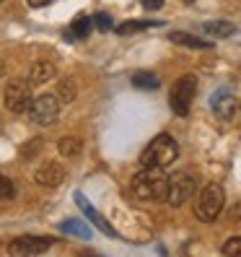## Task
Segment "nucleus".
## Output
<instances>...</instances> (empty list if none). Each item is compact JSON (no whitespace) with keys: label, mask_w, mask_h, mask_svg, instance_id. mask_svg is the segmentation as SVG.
Here are the masks:
<instances>
[{"label":"nucleus","mask_w":241,"mask_h":257,"mask_svg":"<svg viewBox=\"0 0 241 257\" xmlns=\"http://www.w3.org/2000/svg\"><path fill=\"white\" fill-rule=\"evenodd\" d=\"M166 185L169 177L163 174V169L156 166H143V172H138L130 182V190L138 200H163L166 198Z\"/></svg>","instance_id":"nucleus-1"},{"label":"nucleus","mask_w":241,"mask_h":257,"mask_svg":"<svg viewBox=\"0 0 241 257\" xmlns=\"http://www.w3.org/2000/svg\"><path fill=\"white\" fill-rule=\"evenodd\" d=\"M179 156V148H176V141L171 138V135L161 133L156 135L153 141L148 143V148L140 154V164L143 166H156V169H166V166H171Z\"/></svg>","instance_id":"nucleus-2"},{"label":"nucleus","mask_w":241,"mask_h":257,"mask_svg":"<svg viewBox=\"0 0 241 257\" xmlns=\"http://www.w3.org/2000/svg\"><path fill=\"white\" fill-rule=\"evenodd\" d=\"M225 205V192L220 185H205L202 192L197 195V203H194V216H197L200 221H215L220 216V210Z\"/></svg>","instance_id":"nucleus-3"},{"label":"nucleus","mask_w":241,"mask_h":257,"mask_svg":"<svg viewBox=\"0 0 241 257\" xmlns=\"http://www.w3.org/2000/svg\"><path fill=\"white\" fill-rule=\"evenodd\" d=\"M194 91H197V78H194V75H182V78H179V81L171 86L169 107L174 109V114H179V117L189 114V107H192Z\"/></svg>","instance_id":"nucleus-4"},{"label":"nucleus","mask_w":241,"mask_h":257,"mask_svg":"<svg viewBox=\"0 0 241 257\" xmlns=\"http://www.w3.org/2000/svg\"><path fill=\"white\" fill-rule=\"evenodd\" d=\"M194 190H197V182H194V177L192 174H187V172H176V174H171L169 177V185H166V200L169 205H184L192 195H194Z\"/></svg>","instance_id":"nucleus-5"},{"label":"nucleus","mask_w":241,"mask_h":257,"mask_svg":"<svg viewBox=\"0 0 241 257\" xmlns=\"http://www.w3.org/2000/svg\"><path fill=\"white\" fill-rule=\"evenodd\" d=\"M3 99H6V109H8V112H13V114L29 112V107H32V99H34V96H32V83L21 81V78L11 81V83L6 86Z\"/></svg>","instance_id":"nucleus-6"},{"label":"nucleus","mask_w":241,"mask_h":257,"mask_svg":"<svg viewBox=\"0 0 241 257\" xmlns=\"http://www.w3.org/2000/svg\"><path fill=\"white\" fill-rule=\"evenodd\" d=\"M29 114L37 125H52L60 117V99L52 94H42L37 99H32V107H29Z\"/></svg>","instance_id":"nucleus-7"},{"label":"nucleus","mask_w":241,"mask_h":257,"mask_svg":"<svg viewBox=\"0 0 241 257\" xmlns=\"http://www.w3.org/2000/svg\"><path fill=\"white\" fill-rule=\"evenodd\" d=\"M50 249V239L47 236H19L8 244L11 257H39L42 252Z\"/></svg>","instance_id":"nucleus-8"},{"label":"nucleus","mask_w":241,"mask_h":257,"mask_svg":"<svg viewBox=\"0 0 241 257\" xmlns=\"http://www.w3.org/2000/svg\"><path fill=\"white\" fill-rule=\"evenodd\" d=\"M236 96H233V91L231 88H218V91L213 94V99H210V109L215 112V117L218 119H231L233 114H236Z\"/></svg>","instance_id":"nucleus-9"},{"label":"nucleus","mask_w":241,"mask_h":257,"mask_svg":"<svg viewBox=\"0 0 241 257\" xmlns=\"http://www.w3.org/2000/svg\"><path fill=\"white\" fill-rule=\"evenodd\" d=\"M65 177H68L65 166L57 164V161H44L39 169L34 172V179L39 185H44V187H60L65 182Z\"/></svg>","instance_id":"nucleus-10"},{"label":"nucleus","mask_w":241,"mask_h":257,"mask_svg":"<svg viewBox=\"0 0 241 257\" xmlns=\"http://www.w3.org/2000/svg\"><path fill=\"white\" fill-rule=\"evenodd\" d=\"M75 200H78V205H81V210H83V213H86L88 218H91V223L96 226V229H101V231H104V234H107V236H114V229H112V226H109L107 221H104V218H101V216L96 213V210H94L91 205H88V200L83 198V195H81V192H78V195H75Z\"/></svg>","instance_id":"nucleus-11"},{"label":"nucleus","mask_w":241,"mask_h":257,"mask_svg":"<svg viewBox=\"0 0 241 257\" xmlns=\"http://www.w3.org/2000/svg\"><path fill=\"white\" fill-rule=\"evenodd\" d=\"M174 44H182V47H189V50H210L213 44L205 42V39H197V37H192V34H184V32H171L169 37Z\"/></svg>","instance_id":"nucleus-12"},{"label":"nucleus","mask_w":241,"mask_h":257,"mask_svg":"<svg viewBox=\"0 0 241 257\" xmlns=\"http://www.w3.org/2000/svg\"><path fill=\"white\" fill-rule=\"evenodd\" d=\"M202 32L205 34H210V37H233L236 34V24H231V21H207V24H202Z\"/></svg>","instance_id":"nucleus-13"},{"label":"nucleus","mask_w":241,"mask_h":257,"mask_svg":"<svg viewBox=\"0 0 241 257\" xmlns=\"http://www.w3.org/2000/svg\"><path fill=\"white\" fill-rule=\"evenodd\" d=\"M55 65L52 63H34L32 65V73H29V78H32V83H47L55 78Z\"/></svg>","instance_id":"nucleus-14"},{"label":"nucleus","mask_w":241,"mask_h":257,"mask_svg":"<svg viewBox=\"0 0 241 257\" xmlns=\"http://www.w3.org/2000/svg\"><path fill=\"white\" fill-rule=\"evenodd\" d=\"M57 148H60V154H63V156L75 159V156H81L83 143H81V138H73V135H68V138H60Z\"/></svg>","instance_id":"nucleus-15"},{"label":"nucleus","mask_w":241,"mask_h":257,"mask_svg":"<svg viewBox=\"0 0 241 257\" xmlns=\"http://www.w3.org/2000/svg\"><path fill=\"white\" fill-rule=\"evenodd\" d=\"M132 83L138 86V88H158V86H161L158 75H156V73H148V70L135 73V75H132Z\"/></svg>","instance_id":"nucleus-16"},{"label":"nucleus","mask_w":241,"mask_h":257,"mask_svg":"<svg viewBox=\"0 0 241 257\" xmlns=\"http://www.w3.org/2000/svg\"><path fill=\"white\" fill-rule=\"evenodd\" d=\"M91 19L88 16H78L73 21V26H70V34L75 37V39H83V37H88V32H91Z\"/></svg>","instance_id":"nucleus-17"},{"label":"nucleus","mask_w":241,"mask_h":257,"mask_svg":"<svg viewBox=\"0 0 241 257\" xmlns=\"http://www.w3.org/2000/svg\"><path fill=\"white\" fill-rule=\"evenodd\" d=\"M148 26H150L148 21H125V24L117 26V32L122 37H127V34H135V32H143V29H148Z\"/></svg>","instance_id":"nucleus-18"},{"label":"nucleus","mask_w":241,"mask_h":257,"mask_svg":"<svg viewBox=\"0 0 241 257\" xmlns=\"http://www.w3.org/2000/svg\"><path fill=\"white\" fill-rule=\"evenodd\" d=\"M57 96L63 99V101H73L75 99V83L73 81H60V86H57Z\"/></svg>","instance_id":"nucleus-19"},{"label":"nucleus","mask_w":241,"mask_h":257,"mask_svg":"<svg viewBox=\"0 0 241 257\" xmlns=\"http://www.w3.org/2000/svg\"><path fill=\"white\" fill-rule=\"evenodd\" d=\"M13 195H16V185L6 174H0V200H11Z\"/></svg>","instance_id":"nucleus-20"},{"label":"nucleus","mask_w":241,"mask_h":257,"mask_svg":"<svg viewBox=\"0 0 241 257\" xmlns=\"http://www.w3.org/2000/svg\"><path fill=\"white\" fill-rule=\"evenodd\" d=\"M223 254L225 257H241V236H231L223 244Z\"/></svg>","instance_id":"nucleus-21"},{"label":"nucleus","mask_w":241,"mask_h":257,"mask_svg":"<svg viewBox=\"0 0 241 257\" xmlns=\"http://www.w3.org/2000/svg\"><path fill=\"white\" fill-rule=\"evenodd\" d=\"M63 229H65V231H70V234H75V236L88 239V229H86L83 223H78V221H65V223H63Z\"/></svg>","instance_id":"nucleus-22"},{"label":"nucleus","mask_w":241,"mask_h":257,"mask_svg":"<svg viewBox=\"0 0 241 257\" xmlns=\"http://www.w3.org/2000/svg\"><path fill=\"white\" fill-rule=\"evenodd\" d=\"M94 24H96V29H101V32H109V29H112V19L107 16V13H96Z\"/></svg>","instance_id":"nucleus-23"},{"label":"nucleus","mask_w":241,"mask_h":257,"mask_svg":"<svg viewBox=\"0 0 241 257\" xmlns=\"http://www.w3.org/2000/svg\"><path fill=\"white\" fill-rule=\"evenodd\" d=\"M143 8L145 11H158V8H163V0H143Z\"/></svg>","instance_id":"nucleus-24"},{"label":"nucleus","mask_w":241,"mask_h":257,"mask_svg":"<svg viewBox=\"0 0 241 257\" xmlns=\"http://www.w3.org/2000/svg\"><path fill=\"white\" fill-rule=\"evenodd\" d=\"M26 3L32 6V8H44V6H50L52 0H26Z\"/></svg>","instance_id":"nucleus-25"},{"label":"nucleus","mask_w":241,"mask_h":257,"mask_svg":"<svg viewBox=\"0 0 241 257\" xmlns=\"http://www.w3.org/2000/svg\"><path fill=\"white\" fill-rule=\"evenodd\" d=\"M3 73H6V63L0 60V78H3Z\"/></svg>","instance_id":"nucleus-26"},{"label":"nucleus","mask_w":241,"mask_h":257,"mask_svg":"<svg viewBox=\"0 0 241 257\" xmlns=\"http://www.w3.org/2000/svg\"><path fill=\"white\" fill-rule=\"evenodd\" d=\"M83 257H96V254H83Z\"/></svg>","instance_id":"nucleus-27"},{"label":"nucleus","mask_w":241,"mask_h":257,"mask_svg":"<svg viewBox=\"0 0 241 257\" xmlns=\"http://www.w3.org/2000/svg\"><path fill=\"white\" fill-rule=\"evenodd\" d=\"M187 3H192V0H187Z\"/></svg>","instance_id":"nucleus-28"},{"label":"nucleus","mask_w":241,"mask_h":257,"mask_svg":"<svg viewBox=\"0 0 241 257\" xmlns=\"http://www.w3.org/2000/svg\"><path fill=\"white\" fill-rule=\"evenodd\" d=\"M0 3H3V0H0Z\"/></svg>","instance_id":"nucleus-29"}]
</instances>
